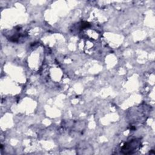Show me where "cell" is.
Masks as SVG:
<instances>
[{
	"mask_svg": "<svg viewBox=\"0 0 155 155\" xmlns=\"http://www.w3.org/2000/svg\"><path fill=\"white\" fill-rule=\"evenodd\" d=\"M138 142L136 140H132L131 142L127 143L122 147V151L124 154H130L134 150L136 149L138 147Z\"/></svg>",
	"mask_w": 155,
	"mask_h": 155,
	"instance_id": "obj_1",
	"label": "cell"
}]
</instances>
